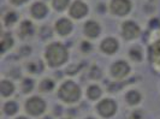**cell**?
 I'll return each mask as SVG.
<instances>
[{"mask_svg":"<svg viewBox=\"0 0 160 119\" xmlns=\"http://www.w3.org/2000/svg\"><path fill=\"white\" fill-rule=\"evenodd\" d=\"M32 17L40 19L47 15V6L43 4V2H35L32 6Z\"/></svg>","mask_w":160,"mask_h":119,"instance_id":"7c38bea8","label":"cell"},{"mask_svg":"<svg viewBox=\"0 0 160 119\" xmlns=\"http://www.w3.org/2000/svg\"><path fill=\"white\" fill-rule=\"evenodd\" d=\"M17 110H18V107H17L16 102H13V101H8V102H6L5 106H4V111H5V113L8 114V116H13L17 112Z\"/></svg>","mask_w":160,"mask_h":119,"instance_id":"e0dca14e","label":"cell"},{"mask_svg":"<svg viewBox=\"0 0 160 119\" xmlns=\"http://www.w3.org/2000/svg\"><path fill=\"white\" fill-rule=\"evenodd\" d=\"M140 100H141V95L136 90H130L127 94V101L130 105H136V103L140 102Z\"/></svg>","mask_w":160,"mask_h":119,"instance_id":"9a60e30c","label":"cell"},{"mask_svg":"<svg viewBox=\"0 0 160 119\" xmlns=\"http://www.w3.org/2000/svg\"><path fill=\"white\" fill-rule=\"evenodd\" d=\"M45 57L51 66H60L68 60L69 54L65 46L62 43H52L47 47Z\"/></svg>","mask_w":160,"mask_h":119,"instance_id":"6da1fadb","label":"cell"},{"mask_svg":"<svg viewBox=\"0 0 160 119\" xmlns=\"http://www.w3.org/2000/svg\"><path fill=\"white\" fill-rule=\"evenodd\" d=\"M87 95H88L90 100H96V99H99L101 96V89L98 86H92V87H89Z\"/></svg>","mask_w":160,"mask_h":119,"instance_id":"2e32d148","label":"cell"},{"mask_svg":"<svg viewBox=\"0 0 160 119\" xmlns=\"http://www.w3.org/2000/svg\"><path fill=\"white\" fill-rule=\"evenodd\" d=\"M117 111V105L111 99H105L102 101H100L98 105V112L105 117V118H110Z\"/></svg>","mask_w":160,"mask_h":119,"instance_id":"277c9868","label":"cell"},{"mask_svg":"<svg viewBox=\"0 0 160 119\" xmlns=\"http://www.w3.org/2000/svg\"><path fill=\"white\" fill-rule=\"evenodd\" d=\"M13 40L11 37L10 34H4L1 37V52H6L8 48L12 47Z\"/></svg>","mask_w":160,"mask_h":119,"instance_id":"5bb4252c","label":"cell"},{"mask_svg":"<svg viewBox=\"0 0 160 119\" xmlns=\"http://www.w3.org/2000/svg\"><path fill=\"white\" fill-rule=\"evenodd\" d=\"M131 10L130 0H112L111 2V11L114 15L125 16Z\"/></svg>","mask_w":160,"mask_h":119,"instance_id":"5b68a950","label":"cell"},{"mask_svg":"<svg viewBox=\"0 0 160 119\" xmlns=\"http://www.w3.org/2000/svg\"><path fill=\"white\" fill-rule=\"evenodd\" d=\"M22 88H23L24 93H28V92H30V90L32 89V79H24Z\"/></svg>","mask_w":160,"mask_h":119,"instance_id":"7402d4cb","label":"cell"},{"mask_svg":"<svg viewBox=\"0 0 160 119\" xmlns=\"http://www.w3.org/2000/svg\"><path fill=\"white\" fill-rule=\"evenodd\" d=\"M58 95L65 102H75L80 99L81 89L76 83H73L71 81H68L60 87Z\"/></svg>","mask_w":160,"mask_h":119,"instance_id":"7a4b0ae2","label":"cell"},{"mask_svg":"<svg viewBox=\"0 0 160 119\" xmlns=\"http://www.w3.org/2000/svg\"><path fill=\"white\" fill-rule=\"evenodd\" d=\"M87 13H88V6L81 0H76L70 7V15L73 18L80 19V18L86 16Z\"/></svg>","mask_w":160,"mask_h":119,"instance_id":"52a82bcc","label":"cell"},{"mask_svg":"<svg viewBox=\"0 0 160 119\" xmlns=\"http://www.w3.org/2000/svg\"><path fill=\"white\" fill-rule=\"evenodd\" d=\"M101 49L107 54H113L118 49V41L113 37H107L101 42Z\"/></svg>","mask_w":160,"mask_h":119,"instance_id":"9c48e42d","label":"cell"},{"mask_svg":"<svg viewBox=\"0 0 160 119\" xmlns=\"http://www.w3.org/2000/svg\"><path fill=\"white\" fill-rule=\"evenodd\" d=\"M122 29H123V37L127 40H132L140 35V28L132 21L125 22V23L123 24Z\"/></svg>","mask_w":160,"mask_h":119,"instance_id":"8992f818","label":"cell"},{"mask_svg":"<svg viewBox=\"0 0 160 119\" xmlns=\"http://www.w3.org/2000/svg\"><path fill=\"white\" fill-rule=\"evenodd\" d=\"M15 90L13 84L10 82V81H1L0 83V92H1V95L2 96H8L11 95Z\"/></svg>","mask_w":160,"mask_h":119,"instance_id":"4fadbf2b","label":"cell"},{"mask_svg":"<svg viewBox=\"0 0 160 119\" xmlns=\"http://www.w3.org/2000/svg\"><path fill=\"white\" fill-rule=\"evenodd\" d=\"M87 119H93V118H87Z\"/></svg>","mask_w":160,"mask_h":119,"instance_id":"d4e9b609","label":"cell"},{"mask_svg":"<svg viewBox=\"0 0 160 119\" xmlns=\"http://www.w3.org/2000/svg\"><path fill=\"white\" fill-rule=\"evenodd\" d=\"M84 34L89 37H96L100 34V25L94 22V21H89L84 24Z\"/></svg>","mask_w":160,"mask_h":119,"instance_id":"8fae6325","label":"cell"},{"mask_svg":"<svg viewBox=\"0 0 160 119\" xmlns=\"http://www.w3.org/2000/svg\"><path fill=\"white\" fill-rule=\"evenodd\" d=\"M21 30L23 35H28V34H32V24L29 22H24L21 27Z\"/></svg>","mask_w":160,"mask_h":119,"instance_id":"ffe728a7","label":"cell"},{"mask_svg":"<svg viewBox=\"0 0 160 119\" xmlns=\"http://www.w3.org/2000/svg\"><path fill=\"white\" fill-rule=\"evenodd\" d=\"M129 71H130V67L125 62H117V63L113 64L112 67H111L112 76L118 79L124 78L129 73Z\"/></svg>","mask_w":160,"mask_h":119,"instance_id":"ba28073f","label":"cell"},{"mask_svg":"<svg viewBox=\"0 0 160 119\" xmlns=\"http://www.w3.org/2000/svg\"><path fill=\"white\" fill-rule=\"evenodd\" d=\"M130 57H131L132 59L137 60V62H140L141 58H142V56H141V51H140L138 48H132L131 52H130Z\"/></svg>","mask_w":160,"mask_h":119,"instance_id":"44dd1931","label":"cell"},{"mask_svg":"<svg viewBox=\"0 0 160 119\" xmlns=\"http://www.w3.org/2000/svg\"><path fill=\"white\" fill-rule=\"evenodd\" d=\"M70 0H53V7L56 8L57 11H63L68 7Z\"/></svg>","mask_w":160,"mask_h":119,"instance_id":"ac0fdd59","label":"cell"},{"mask_svg":"<svg viewBox=\"0 0 160 119\" xmlns=\"http://www.w3.org/2000/svg\"><path fill=\"white\" fill-rule=\"evenodd\" d=\"M25 1H27V0H11V2L15 4V5H21V4H23Z\"/></svg>","mask_w":160,"mask_h":119,"instance_id":"603a6c76","label":"cell"},{"mask_svg":"<svg viewBox=\"0 0 160 119\" xmlns=\"http://www.w3.org/2000/svg\"><path fill=\"white\" fill-rule=\"evenodd\" d=\"M17 119H27V118H24V117H19V118H17Z\"/></svg>","mask_w":160,"mask_h":119,"instance_id":"cb8c5ba5","label":"cell"},{"mask_svg":"<svg viewBox=\"0 0 160 119\" xmlns=\"http://www.w3.org/2000/svg\"><path fill=\"white\" fill-rule=\"evenodd\" d=\"M56 30L60 35H68L72 30V23L69 19H66V18H62V19L57 21Z\"/></svg>","mask_w":160,"mask_h":119,"instance_id":"30bf717a","label":"cell"},{"mask_svg":"<svg viewBox=\"0 0 160 119\" xmlns=\"http://www.w3.org/2000/svg\"><path fill=\"white\" fill-rule=\"evenodd\" d=\"M25 110L32 116H40L46 110V103L41 97L34 96L25 102Z\"/></svg>","mask_w":160,"mask_h":119,"instance_id":"3957f363","label":"cell"},{"mask_svg":"<svg viewBox=\"0 0 160 119\" xmlns=\"http://www.w3.org/2000/svg\"><path fill=\"white\" fill-rule=\"evenodd\" d=\"M41 90H43V92H47V90H51L52 88H53V82L51 81V79H45L42 83H41Z\"/></svg>","mask_w":160,"mask_h":119,"instance_id":"d6986e66","label":"cell"}]
</instances>
